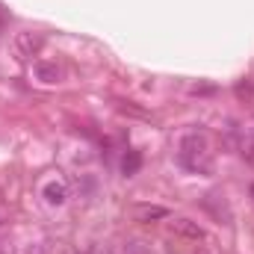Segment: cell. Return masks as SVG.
<instances>
[{"label":"cell","instance_id":"cell-7","mask_svg":"<svg viewBox=\"0 0 254 254\" xmlns=\"http://www.w3.org/2000/svg\"><path fill=\"white\" fill-rule=\"evenodd\" d=\"M163 216H169V213H166V207H145V210H139V219H142V222L163 219Z\"/></svg>","mask_w":254,"mask_h":254},{"label":"cell","instance_id":"cell-4","mask_svg":"<svg viewBox=\"0 0 254 254\" xmlns=\"http://www.w3.org/2000/svg\"><path fill=\"white\" fill-rule=\"evenodd\" d=\"M60 65L57 63H36V77L42 80V83H57L60 80Z\"/></svg>","mask_w":254,"mask_h":254},{"label":"cell","instance_id":"cell-5","mask_svg":"<svg viewBox=\"0 0 254 254\" xmlns=\"http://www.w3.org/2000/svg\"><path fill=\"white\" fill-rule=\"evenodd\" d=\"M172 228H175L178 234H184V237H192V240H201V237H204V231H201V228H195L190 219H175V222H172Z\"/></svg>","mask_w":254,"mask_h":254},{"label":"cell","instance_id":"cell-2","mask_svg":"<svg viewBox=\"0 0 254 254\" xmlns=\"http://www.w3.org/2000/svg\"><path fill=\"white\" fill-rule=\"evenodd\" d=\"M42 195H45V201H48L51 207H63L65 201H68V184H65L63 178H54V181L45 184Z\"/></svg>","mask_w":254,"mask_h":254},{"label":"cell","instance_id":"cell-8","mask_svg":"<svg viewBox=\"0 0 254 254\" xmlns=\"http://www.w3.org/2000/svg\"><path fill=\"white\" fill-rule=\"evenodd\" d=\"M98 254H116V252H113V249H101Z\"/></svg>","mask_w":254,"mask_h":254},{"label":"cell","instance_id":"cell-6","mask_svg":"<svg viewBox=\"0 0 254 254\" xmlns=\"http://www.w3.org/2000/svg\"><path fill=\"white\" fill-rule=\"evenodd\" d=\"M139 166H142V157H139L136 151H130V154L125 157V163H122V172L130 178V175H136V172H139Z\"/></svg>","mask_w":254,"mask_h":254},{"label":"cell","instance_id":"cell-1","mask_svg":"<svg viewBox=\"0 0 254 254\" xmlns=\"http://www.w3.org/2000/svg\"><path fill=\"white\" fill-rule=\"evenodd\" d=\"M178 160L184 169L190 172H207L210 169V142L204 133H190L181 139V151H178Z\"/></svg>","mask_w":254,"mask_h":254},{"label":"cell","instance_id":"cell-3","mask_svg":"<svg viewBox=\"0 0 254 254\" xmlns=\"http://www.w3.org/2000/svg\"><path fill=\"white\" fill-rule=\"evenodd\" d=\"M15 45H18V54L30 60V57H36V54L42 51L45 39H42L39 33H18V42H15Z\"/></svg>","mask_w":254,"mask_h":254}]
</instances>
